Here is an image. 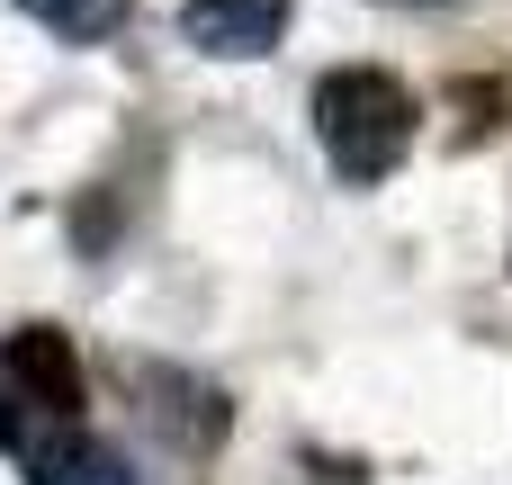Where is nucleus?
Returning <instances> with one entry per match:
<instances>
[{
  "label": "nucleus",
  "instance_id": "nucleus-1",
  "mask_svg": "<svg viewBox=\"0 0 512 485\" xmlns=\"http://www.w3.org/2000/svg\"><path fill=\"white\" fill-rule=\"evenodd\" d=\"M315 135H324L333 171H342L351 189H369V180H387V171L405 162V144H414V90H405L396 72H378V63H342V72L315 81Z\"/></svg>",
  "mask_w": 512,
  "mask_h": 485
},
{
  "label": "nucleus",
  "instance_id": "nucleus-2",
  "mask_svg": "<svg viewBox=\"0 0 512 485\" xmlns=\"http://www.w3.org/2000/svg\"><path fill=\"white\" fill-rule=\"evenodd\" d=\"M9 378H18V396L27 405H45L54 423H72L81 414V351H72V333H54V324H18L9 333Z\"/></svg>",
  "mask_w": 512,
  "mask_h": 485
},
{
  "label": "nucleus",
  "instance_id": "nucleus-3",
  "mask_svg": "<svg viewBox=\"0 0 512 485\" xmlns=\"http://www.w3.org/2000/svg\"><path fill=\"white\" fill-rule=\"evenodd\" d=\"M180 36L216 63H252L288 36V0H189L180 9Z\"/></svg>",
  "mask_w": 512,
  "mask_h": 485
},
{
  "label": "nucleus",
  "instance_id": "nucleus-4",
  "mask_svg": "<svg viewBox=\"0 0 512 485\" xmlns=\"http://www.w3.org/2000/svg\"><path fill=\"white\" fill-rule=\"evenodd\" d=\"M18 468H27V485H135V477H126V459H117L108 441H90L81 423H45V432H27V441H18Z\"/></svg>",
  "mask_w": 512,
  "mask_h": 485
},
{
  "label": "nucleus",
  "instance_id": "nucleus-5",
  "mask_svg": "<svg viewBox=\"0 0 512 485\" xmlns=\"http://www.w3.org/2000/svg\"><path fill=\"white\" fill-rule=\"evenodd\" d=\"M18 9H36L54 36H108V27H126L135 0H18Z\"/></svg>",
  "mask_w": 512,
  "mask_h": 485
},
{
  "label": "nucleus",
  "instance_id": "nucleus-6",
  "mask_svg": "<svg viewBox=\"0 0 512 485\" xmlns=\"http://www.w3.org/2000/svg\"><path fill=\"white\" fill-rule=\"evenodd\" d=\"M18 441H27V423H18V405L0 396V450H18Z\"/></svg>",
  "mask_w": 512,
  "mask_h": 485
},
{
  "label": "nucleus",
  "instance_id": "nucleus-7",
  "mask_svg": "<svg viewBox=\"0 0 512 485\" xmlns=\"http://www.w3.org/2000/svg\"><path fill=\"white\" fill-rule=\"evenodd\" d=\"M414 9H441V0H414Z\"/></svg>",
  "mask_w": 512,
  "mask_h": 485
}]
</instances>
